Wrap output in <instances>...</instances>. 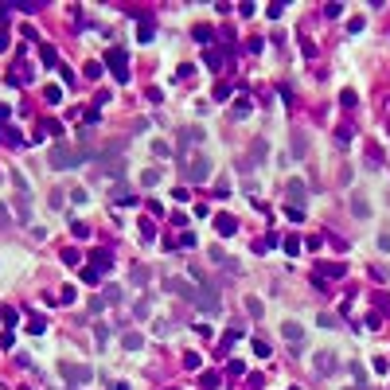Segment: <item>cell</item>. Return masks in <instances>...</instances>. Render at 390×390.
<instances>
[{
    "mask_svg": "<svg viewBox=\"0 0 390 390\" xmlns=\"http://www.w3.org/2000/svg\"><path fill=\"white\" fill-rule=\"evenodd\" d=\"M94 156V149H70L66 141H59V145H51V152H47V164L59 168V172H74L78 164H86Z\"/></svg>",
    "mask_w": 390,
    "mask_h": 390,
    "instance_id": "1",
    "label": "cell"
},
{
    "mask_svg": "<svg viewBox=\"0 0 390 390\" xmlns=\"http://www.w3.org/2000/svg\"><path fill=\"white\" fill-rule=\"evenodd\" d=\"M191 281H199V293H195V304L207 312V316H219L223 312V304H219V285L215 281H207L203 273H195L191 270Z\"/></svg>",
    "mask_w": 390,
    "mask_h": 390,
    "instance_id": "2",
    "label": "cell"
},
{
    "mask_svg": "<svg viewBox=\"0 0 390 390\" xmlns=\"http://www.w3.org/2000/svg\"><path fill=\"white\" fill-rule=\"evenodd\" d=\"M106 62L113 66V78H117V82H129V51H125V47H110V51H106Z\"/></svg>",
    "mask_w": 390,
    "mask_h": 390,
    "instance_id": "3",
    "label": "cell"
},
{
    "mask_svg": "<svg viewBox=\"0 0 390 390\" xmlns=\"http://www.w3.org/2000/svg\"><path fill=\"white\" fill-rule=\"evenodd\" d=\"M12 180H16V187H20V195H16V219L28 223V219H31V195H28V183H24L20 172H12Z\"/></svg>",
    "mask_w": 390,
    "mask_h": 390,
    "instance_id": "4",
    "label": "cell"
},
{
    "mask_svg": "<svg viewBox=\"0 0 390 390\" xmlns=\"http://www.w3.org/2000/svg\"><path fill=\"white\" fill-rule=\"evenodd\" d=\"M62 379L70 387H86L94 379V367H86V363H62Z\"/></svg>",
    "mask_w": 390,
    "mask_h": 390,
    "instance_id": "5",
    "label": "cell"
},
{
    "mask_svg": "<svg viewBox=\"0 0 390 390\" xmlns=\"http://www.w3.org/2000/svg\"><path fill=\"white\" fill-rule=\"evenodd\" d=\"M187 180H195V183H207L211 180V160L199 152L195 160H187Z\"/></svg>",
    "mask_w": 390,
    "mask_h": 390,
    "instance_id": "6",
    "label": "cell"
},
{
    "mask_svg": "<svg viewBox=\"0 0 390 390\" xmlns=\"http://www.w3.org/2000/svg\"><path fill=\"white\" fill-rule=\"evenodd\" d=\"M281 335L289 339V347H293V351H300V347H304V328H300L297 320H285V324H281Z\"/></svg>",
    "mask_w": 390,
    "mask_h": 390,
    "instance_id": "7",
    "label": "cell"
},
{
    "mask_svg": "<svg viewBox=\"0 0 390 390\" xmlns=\"http://www.w3.org/2000/svg\"><path fill=\"white\" fill-rule=\"evenodd\" d=\"M304 199H308V187H304L300 180H289V203H293L297 211H304V207H300ZM289 203H285V207H289Z\"/></svg>",
    "mask_w": 390,
    "mask_h": 390,
    "instance_id": "8",
    "label": "cell"
},
{
    "mask_svg": "<svg viewBox=\"0 0 390 390\" xmlns=\"http://www.w3.org/2000/svg\"><path fill=\"white\" fill-rule=\"evenodd\" d=\"M215 230H219V234H234V230H238V219H234V215H215Z\"/></svg>",
    "mask_w": 390,
    "mask_h": 390,
    "instance_id": "9",
    "label": "cell"
},
{
    "mask_svg": "<svg viewBox=\"0 0 390 390\" xmlns=\"http://www.w3.org/2000/svg\"><path fill=\"white\" fill-rule=\"evenodd\" d=\"M164 289H168V293H183V297H191V300H195V289H191L187 281H176V277H168V281H164Z\"/></svg>",
    "mask_w": 390,
    "mask_h": 390,
    "instance_id": "10",
    "label": "cell"
},
{
    "mask_svg": "<svg viewBox=\"0 0 390 390\" xmlns=\"http://www.w3.org/2000/svg\"><path fill=\"white\" fill-rule=\"evenodd\" d=\"M320 277H343V266H339V262H332V266H320V270H316V281H320Z\"/></svg>",
    "mask_w": 390,
    "mask_h": 390,
    "instance_id": "11",
    "label": "cell"
},
{
    "mask_svg": "<svg viewBox=\"0 0 390 390\" xmlns=\"http://www.w3.org/2000/svg\"><path fill=\"white\" fill-rule=\"evenodd\" d=\"M316 371H320V375H332V371H335L332 355H316Z\"/></svg>",
    "mask_w": 390,
    "mask_h": 390,
    "instance_id": "12",
    "label": "cell"
},
{
    "mask_svg": "<svg viewBox=\"0 0 390 390\" xmlns=\"http://www.w3.org/2000/svg\"><path fill=\"white\" fill-rule=\"evenodd\" d=\"M28 332H31V335H43V332H47V320H43V316H31Z\"/></svg>",
    "mask_w": 390,
    "mask_h": 390,
    "instance_id": "13",
    "label": "cell"
},
{
    "mask_svg": "<svg viewBox=\"0 0 390 390\" xmlns=\"http://www.w3.org/2000/svg\"><path fill=\"white\" fill-rule=\"evenodd\" d=\"M4 141H8V145H28V141H24V133H20V129H4Z\"/></svg>",
    "mask_w": 390,
    "mask_h": 390,
    "instance_id": "14",
    "label": "cell"
},
{
    "mask_svg": "<svg viewBox=\"0 0 390 390\" xmlns=\"http://www.w3.org/2000/svg\"><path fill=\"white\" fill-rule=\"evenodd\" d=\"M43 98H47L51 106H59V102H62V90H59V86H47V90H43Z\"/></svg>",
    "mask_w": 390,
    "mask_h": 390,
    "instance_id": "15",
    "label": "cell"
},
{
    "mask_svg": "<svg viewBox=\"0 0 390 390\" xmlns=\"http://www.w3.org/2000/svg\"><path fill=\"white\" fill-rule=\"evenodd\" d=\"M152 35H156V28H152V20H145V24H141V43H149Z\"/></svg>",
    "mask_w": 390,
    "mask_h": 390,
    "instance_id": "16",
    "label": "cell"
},
{
    "mask_svg": "<svg viewBox=\"0 0 390 390\" xmlns=\"http://www.w3.org/2000/svg\"><path fill=\"white\" fill-rule=\"evenodd\" d=\"M355 102H359V98H355V90H343V94H339V106H347V110H355Z\"/></svg>",
    "mask_w": 390,
    "mask_h": 390,
    "instance_id": "17",
    "label": "cell"
},
{
    "mask_svg": "<svg viewBox=\"0 0 390 390\" xmlns=\"http://www.w3.org/2000/svg\"><path fill=\"white\" fill-rule=\"evenodd\" d=\"M226 98H230V82H219L215 86V102H226Z\"/></svg>",
    "mask_w": 390,
    "mask_h": 390,
    "instance_id": "18",
    "label": "cell"
},
{
    "mask_svg": "<svg viewBox=\"0 0 390 390\" xmlns=\"http://www.w3.org/2000/svg\"><path fill=\"white\" fill-rule=\"evenodd\" d=\"M230 113H234V117H246V113H250V102H246V98H238V102H234V110H230Z\"/></svg>",
    "mask_w": 390,
    "mask_h": 390,
    "instance_id": "19",
    "label": "cell"
},
{
    "mask_svg": "<svg viewBox=\"0 0 390 390\" xmlns=\"http://www.w3.org/2000/svg\"><path fill=\"white\" fill-rule=\"evenodd\" d=\"M195 39H199V43H211V28L199 24V28H195Z\"/></svg>",
    "mask_w": 390,
    "mask_h": 390,
    "instance_id": "20",
    "label": "cell"
},
{
    "mask_svg": "<svg viewBox=\"0 0 390 390\" xmlns=\"http://www.w3.org/2000/svg\"><path fill=\"white\" fill-rule=\"evenodd\" d=\"M156 180H160V172H152V168H149V172H145V176H141V183H145V187H152V183H156Z\"/></svg>",
    "mask_w": 390,
    "mask_h": 390,
    "instance_id": "21",
    "label": "cell"
},
{
    "mask_svg": "<svg viewBox=\"0 0 390 390\" xmlns=\"http://www.w3.org/2000/svg\"><path fill=\"white\" fill-rule=\"evenodd\" d=\"M98 277H102V270H94V266H90V270H82V281H90V285H94Z\"/></svg>",
    "mask_w": 390,
    "mask_h": 390,
    "instance_id": "22",
    "label": "cell"
},
{
    "mask_svg": "<svg viewBox=\"0 0 390 390\" xmlns=\"http://www.w3.org/2000/svg\"><path fill=\"white\" fill-rule=\"evenodd\" d=\"M254 351H258V355L266 359V355H270V343H266V339H254Z\"/></svg>",
    "mask_w": 390,
    "mask_h": 390,
    "instance_id": "23",
    "label": "cell"
},
{
    "mask_svg": "<svg viewBox=\"0 0 390 390\" xmlns=\"http://www.w3.org/2000/svg\"><path fill=\"white\" fill-rule=\"evenodd\" d=\"M183 367H191V371H195V367H199V355H195V351H187V355H183Z\"/></svg>",
    "mask_w": 390,
    "mask_h": 390,
    "instance_id": "24",
    "label": "cell"
},
{
    "mask_svg": "<svg viewBox=\"0 0 390 390\" xmlns=\"http://www.w3.org/2000/svg\"><path fill=\"white\" fill-rule=\"evenodd\" d=\"M125 347H133V351H137V347H141V335L129 332V335H125Z\"/></svg>",
    "mask_w": 390,
    "mask_h": 390,
    "instance_id": "25",
    "label": "cell"
},
{
    "mask_svg": "<svg viewBox=\"0 0 390 390\" xmlns=\"http://www.w3.org/2000/svg\"><path fill=\"white\" fill-rule=\"evenodd\" d=\"M43 62H47V66H55V62H59V55L51 51V47H43Z\"/></svg>",
    "mask_w": 390,
    "mask_h": 390,
    "instance_id": "26",
    "label": "cell"
},
{
    "mask_svg": "<svg viewBox=\"0 0 390 390\" xmlns=\"http://www.w3.org/2000/svg\"><path fill=\"white\" fill-rule=\"evenodd\" d=\"M0 51H8V31L0 28Z\"/></svg>",
    "mask_w": 390,
    "mask_h": 390,
    "instance_id": "27",
    "label": "cell"
},
{
    "mask_svg": "<svg viewBox=\"0 0 390 390\" xmlns=\"http://www.w3.org/2000/svg\"><path fill=\"white\" fill-rule=\"evenodd\" d=\"M383 117H387V125H390V98L383 102Z\"/></svg>",
    "mask_w": 390,
    "mask_h": 390,
    "instance_id": "28",
    "label": "cell"
},
{
    "mask_svg": "<svg viewBox=\"0 0 390 390\" xmlns=\"http://www.w3.org/2000/svg\"><path fill=\"white\" fill-rule=\"evenodd\" d=\"M0 121H8V106L4 102H0Z\"/></svg>",
    "mask_w": 390,
    "mask_h": 390,
    "instance_id": "29",
    "label": "cell"
},
{
    "mask_svg": "<svg viewBox=\"0 0 390 390\" xmlns=\"http://www.w3.org/2000/svg\"><path fill=\"white\" fill-rule=\"evenodd\" d=\"M113 390H129V387H125V383H117V387H113Z\"/></svg>",
    "mask_w": 390,
    "mask_h": 390,
    "instance_id": "30",
    "label": "cell"
}]
</instances>
